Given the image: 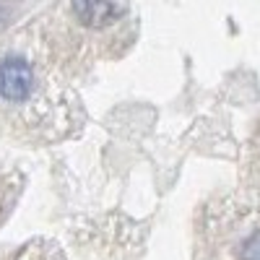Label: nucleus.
Wrapping results in <instances>:
<instances>
[{
  "mask_svg": "<svg viewBox=\"0 0 260 260\" xmlns=\"http://www.w3.org/2000/svg\"><path fill=\"white\" fill-rule=\"evenodd\" d=\"M240 260H260V232H255L240 250Z\"/></svg>",
  "mask_w": 260,
  "mask_h": 260,
  "instance_id": "7ed1b4c3",
  "label": "nucleus"
},
{
  "mask_svg": "<svg viewBox=\"0 0 260 260\" xmlns=\"http://www.w3.org/2000/svg\"><path fill=\"white\" fill-rule=\"evenodd\" d=\"M120 0H73V13L83 26L102 29L120 16Z\"/></svg>",
  "mask_w": 260,
  "mask_h": 260,
  "instance_id": "f03ea898",
  "label": "nucleus"
},
{
  "mask_svg": "<svg viewBox=\"0 0 260 260\" xmlns=\"http://www.w3.org/2000/svg\"><path fill=\"white\" fill-rule=\"evenodd\" d=\"M34 73L31 65L21 57H6L0 62V96L6 102H24L31 94Z\"/></svg>",
  "mask_w": 260,
  "mask_h": 260,
  "instance_id": "f257e3e1",
  "label": "nucleus"
}]
</instances>
